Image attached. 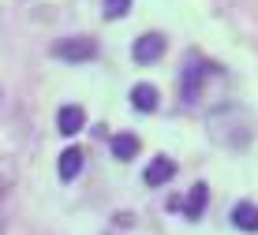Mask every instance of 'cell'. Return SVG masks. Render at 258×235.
<instances>
[{
	"label": "cell",
	"mask_w": 258,
	"mask_h": 235,
	"mask_svg": "<svg viewBox=\"0 0 258 235\" xmlns=\"http://www.w3.org/2000/svg\"><path fill=\"white\" fill-rule=\"evenodd\" d=\"M83 123H86V112H83L79 105L60 108V116H56V127H60V134H79V131H83Z\"/></svg>",
	"instance_id": "6"
},
{
	"label": "cell",
	"mask_w": 258,
	"mask_h": 235,
	"mask_svg": "<svg viewBox=\"0 0 258 235\" xmlns=\"http://www.w3.org/2000/svg\"><path fill=\"white\" fill-rule=\"evenodd\" d=\"M172 176H176V161L172 157H154L142 179H146V187H165Z\"/></svg>",
	"instance_id": "5"
},
{
	"label": "cell",
	"mask_w": 258,
	"mask_h": 235,
	"mask_svg": "<svg viewBox=\"0 0 258 235\" xmlns=\"http://www.w3.org/2000/svg\"><path fill=\"white\" fill-rule=\"evenodd\" d=\"M139 153V138L135 134H116V138H112V157L116 161H131Z\"/></svg>",
	"instance_id": "11"
},
{
	"label": "cell",
	"mask_w": 258,
	"mask_h": 235,
	"mask_svg": "<svg viewBox=\"0 0 258 235\" xmlns=\"http://www.w3.org/2000/svg\"><path fill=\"white\" fill-rule=\"evenodd\" d=\"M131 12V0H105V19H120Z\"/></svg>",
	"instance_id": "12"
},
{
	"label": "cell",
	"mask_w": 258,
	"mask_h": 235,
	"mask_svg": "<svg viewBox=\"0 0 258 235\" xmlns=\"http://www.w3.org/2000/svg\"><path fill=\"white\" fill-rule=\"evenodd\" d=\"M206 198H210L206 183H195V187H191V194H187V198H180V202H183V213H187V216H202V213H206Z\"/></svg>",
	"instance_id": "10"
},
{
	"label": "cell",
	"mask_w": 258,
	"mask_h": 235,
	"mask_svg": "<svg viewBox=\"0 0 258 235\" xmlns=\"http://www.w3.org/2000/svg\"><path fill=\"white\" fill-rule=\"evenodd\" d=\"M254 116L239 105H221L217 112L210 116V134L213 142H221L225 149H247L254 138Z\"/></svg>",
	"instance_id": "1"
},
{
	"label": "cell",
	"mask_w": 258,
	"mask_h": 235,
	"mask_svg": "<svg viewBox=\"0 0 258 235\" xmlns=\"http://www.w3.org/2000/svg\"><path fill=\"white\" fill-rule=\"evenodd\" d=\"M206 75H213V67H210L202 56H191V60H187V67H183V75H180V97H183L187 105H195V101L202 97Z\"/></svg>",
	"instance_id": "2"
},
{
	"label": "cell",
	"mask_w": 258,
	"mask_h": 235,
	"mask_svg": "<svg viewBox=\"0 0 258 235\" xmlns=\"http://www.w3.org/2000/svg\"><path fill=\"white\" fill-rule=\"evenodd\" d=\"M232 224L239 231H258V205L254 202H239L232 209Z\"/></svg>",
	"instance_id": "7"
},
{
	"label": "cell",
	"mask_w": 258,
	"mask_h": 235,
	"mask_svg": "<svg viewBox=\"0 0 258 235\" xmlns=\"http://www.w3.org/2000/svg\"><path fill=\"white\" fill-rule=\"evenodd\" d=\"M131 52H135V64H154V60L165 56V34H142V38L131 45Z\"/></svg>",
	"instance_id": "4"
},
{
	"label": "cell",
	"mask_w": 258,
	"mask_h": 235,
	"mask_svg": "<svg viewBox=\"0 0 258 235\" xmlns=\"http://www.w3.org/2000/svg\"><path fill=\"white\" fill-rule=\"evenodd\" d=\"M52 56L56 60H68V64H86V60L97 56V45L90 38H64L52 45Z\"/></svg>",
	"instance_id": "3"
},
{
	"label": "cell",
	"mask_w": 258,
	"mask_h": 235,
	"mask_svg": "<svg viewBox=\"0 0 258 235\" xmlns=\"http://www.w3.org/2000/svg\"><path fill=\"white\" fill-rule=\"evenodd\" d=\"M157 101H161V97H157V90L150 83H139L135 90H131V105H135V112H154Z\"/></svg>",
	"instance_id": "9"
},
{
	"label": "cell",
	"mask_w": 258,
	"mask_h": 235,
	"mask_svg": "<svg viewBox=\"0 0 258 235\" xmlns=\"http://www.w3.org/2000/svg\"><path fill=\"white\" fill-rule=\"evenodd\" d=\"M56 168H60V179H64V183H71V179L83 172V149H75V146L64 149V153H60V165H56Z\"/></svg>",
	"instance_id": "8"
}]
</instances>
